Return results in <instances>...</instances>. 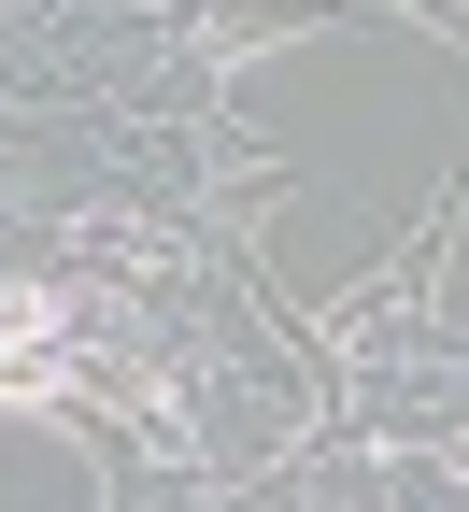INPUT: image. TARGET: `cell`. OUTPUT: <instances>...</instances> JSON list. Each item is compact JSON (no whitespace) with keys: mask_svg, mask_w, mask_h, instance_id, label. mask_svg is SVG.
I'll return each instance as SVG.
<instances>
[{"mask_svg":"<svg viewBox=\"0 0 469 512\" xmlns=\"http://www.w3.org/2000/svg\"><path fill=\"white\" fill-rule=\"evenodd\" d=\"M57 328H72V299H57V285H0V342H15V356L57 342Z\"/></svg>","mask_w":469,"mask_h":512,"instance_id":"cell-1","label":"cell"}]
</instances>
